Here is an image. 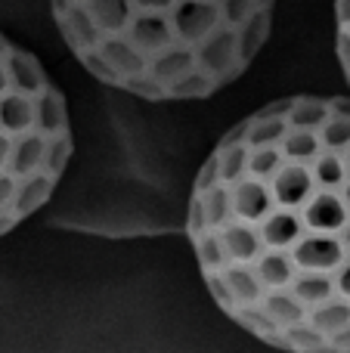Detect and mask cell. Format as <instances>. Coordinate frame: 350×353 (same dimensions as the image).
<instances>
[{
	"mask_svg": "<svg viewBox=\"0 0 350 353\" xmlns=\"http://www.w3.org/2000/svg\"><path fill=\"white\" fill-rule=\"evenodd\" d=\"M74 59L152 103L205 99L248 72L276 0H50Z\"/></svg>",
	"mask_w": 350,
	"mask_h": 353,
	"instance_id": "obj_2",
	"label": "cell"
},
{
	"mask_svg": "<svg viewBox=\"0 0 350 353\" xmlns=\"http://www.w3.org/2000/svg\"><path fill=\"white\" fill-rule=\"evenodd\" d=\"M186 236L239 329L285 353H350V99L242 118L192 183Z\"/></svg>",
	"mask_w": 350,
	"mask_h": 353,
	"instance_id": "obj_1",
	"label": "cell"
},
{
	"mask_svg": "<svg viewBox=\"0 0 350 353\" xmlns=\"http://www.w3.org/2000/svg\"><path fill=\"white\" fill-rule=\"evenodd\" d=\"M72 149L62 90L34 53L0 31V236L47 205Z\"/></svg>",
	"mask_w": 350,
	"mask_h": 353,
	"instance_id": "obj_3",
	"label": "cell"
},
{
	"mask_svg": "<svg viewBox=\"0 0 350 353\" xmlns=\"http://www.w3.org/2000/svg\"><path fill=\"white\" fill-rule=\"evenodd\" d=\"M335 50L350 87V0H335Z\"/></svg>",
	"mask_w": 350,
	"mask_h": 353,
	"instance_id": "obj_4",
	"label": "cell"
}]
</instances>
